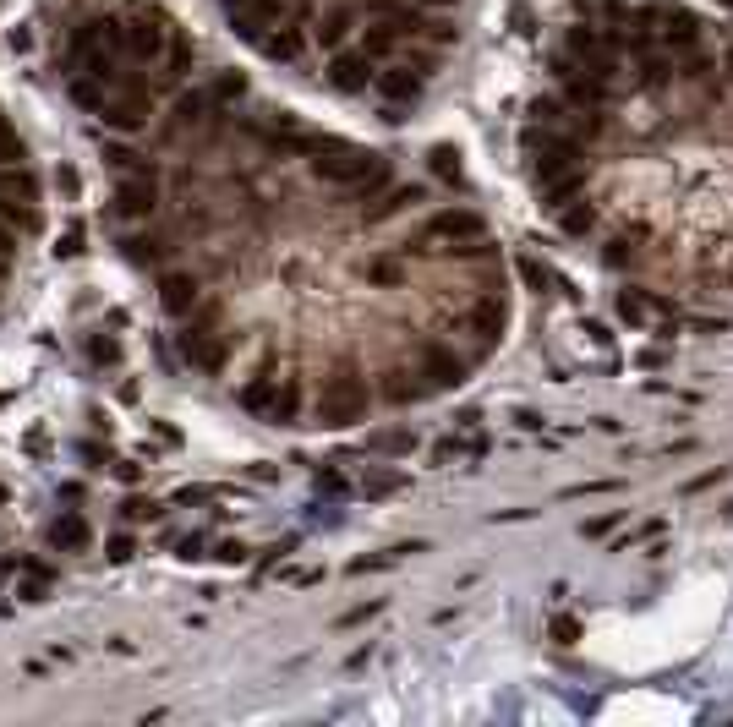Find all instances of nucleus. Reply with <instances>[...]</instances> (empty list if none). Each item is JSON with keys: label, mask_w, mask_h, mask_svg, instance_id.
Here are the masks:
<instances>
[{"label": "nucleus", "mask_w": 733, "mask_h": 727, "mask_svg": "<svg viewBox=\"0 0 733 727\" xmlns=\"http://www.w3.org/2000/svg\"><path fill=\"white\" fill-rule=\"evenodd\" d=\"M575 334L586 339L597 356H613V350H619V334H613L608 318H591V312H580V318H575Z\"/></svg>", "instance_id": "12"}, {"label": "nucleus", "mask_w": 733, "mask_h": 727, "mask_svg": "<svg viewBox=\"0 0 733 727\" xmlns=\"http://www.w3.org/2000/svg\"><path fill=\"white\" fill-rule=\"evenodd\" d=\"M427 553V542H394V547H378V553H362L351 558V574H378V569H400L405 558Z\"/></svg>", "instance_id": "9"}, {"label": "nucleus", "mask_w": 733, "mask_h": 727, "mask_svg": "<svg viewBox=\"0 0 733 727\" xmlns=\"http://www.w3.org/2000/svg\"><path fill=\"white\" fill-rule=\"evenodd\" d=\"M11 498H17V492H11V482H0V509H11Z\"/></svg>", "instance_id": "38"}, {"label": "nucleus", "mask_w": 733, "mask_h": 727, "mask_svg": "<svg viewBox=\"0 0 733 727\" xmlns=\"http://www.w3.org/2000/svg\"><path fill=\"white\" fill-rule=\"evenodd\" d=\"M148 471H154V465H148L143 454H121V460H110V476H115L121 487H143Z\"/></svg>", "instance_id": "20"}, {"label": "nucleus", "mask_w": 733, "mask_h": 727, "mask_svg": "<svg viewBox=\"0 0 733 727\" xmlns=\"http://www.w3.org/2000/svg\"><path fill=\"white\" fill-rule=\"evenodd\" d=\"M548 410H537V405H509L504 410V427H515V432H531V438H542L548 432Z\"/></svg>", "instance_id": "17"}, {"label": "nucleus", "mask_w": 733, "mask_h": 727, "mask_svg": "<svg viewBox=\"0 0 733 727\" xmlns=\"http://www.w3.org/2000/svg\"><path fill=\"white\" fill-rule=\"evenodd\" d=\"M148 438H154L159 443V449H181V427H176V421H170V416H148Z\"/></svg>", "instance_id": "25"}, {"label": "nucleus", "mask_w": 733, "mask_h": 727, "mask_svg": "<svg viewBox=\"0 0 733 727\" xmlns=\"http://www.w3.org/2000/svg\"><path fill=\"white\" fill-rule=\"evenodd\" d=\"M411 487V471H405V460H367V471L356 476V492H362L367 503H383L394 498V492Z\"/></svg>", "instance_id": "5"}, {"label": "nucleus", "mask_w": 733, "mask_h": 727, "mask_svg": "<svg viewBox=\"0 0 733 727\" xmlns=\"http://www.w3.org/2000/svg\"><path fill=\"white\" fill-rule=\"evenodd\" d=\"M520 279H526V290H537L542 301H564V307H580V285L569 274H558L548 257L537 252V246H520Z\"/></svg>", "instance_id": "1"}, {"label": "nucleus", "mask_w": 733, "mask_h": 727, "mask_svg": "<svg viewBox=\"0 0 733 727\" xmlns=\"http://www.w3.org/2000/svg\"><path fill=\"white\" fill-rule=\"evenodd\" d=\"M504 28H509V39H537V33H542V17H537V6H531V0H509V11H504Z\"/></svg>", "instance_id": "14"}, {"label": "nucleus", "mask_w": 733, "mask_h": 727, "mask_svg": "<svg viewBox=\"0 0 733 727\" xmlns=\"http://www.w3.org/2000/svg\"><path fill=\"white\" fill-rule=\"evenodd\" d=\"M728 482V465H717V471H701L695 482H684V498H695V492H712V487H723Z\"/></svg>", "instance_id": "29"}, {"label": "nucleus", "mask_w": 733, "mask_h": 727, "mask_svg": "<svg viewBox=\"0 0 733 727\" xmlns=\"http://www.w3.org/2000/svg\"><path fill=\"white\" fill-rule=\"evenodd\" d=\"M591 427H597V432H608V438H613V432H624V427H619V416H597Z\"/></svg>", "instance_id": "37"}, {"label": "nucleus", "mask_w": 733, "mask_h": 727, "mask_svg": "<svg viewBox=\"0 0 733 727\" xmlns=\"http://www.w3.org/2000/svg\"><path fill=\"white\" fill-rule=\"evenodd\" d=\"M77 454H83V460L93 465V471H110V460H115V454H110V443H93V438H83V443H77Z\"/></svg>", "instance_id": "28"}, {"label": "nucleus", "mask_w": 733, "mask_h": 727, "mask_svg": "<svg viewBox=\"0 0 733 727\" xmlns=\"http://www.w3.org/2000/svg\"><path fill=\"white\" fill-rule=\"evenodd\" d=\"M422 449V432L405 421V427H383V432H367V460H411Z\"/></svg>", "instance_id": "7"}, {"label": "nucleus", "mask_w": 733, "mask_h": 727, "mask_svg": "<svg viewBox=\"0 0 733 727\" xmlns=\"http://www.w3.org/2000/svg\"><path fill=\"white\" fill-rule=\"evenodd\" d=\"M482 460H487V432H476V438L444 432V438L427 449V465H433V471H476Z\"/></svg>", "instance_id": "3"}, {"label": "nucleus", "mask_w": 733, "mask_h": 727, "mask_svg": "<svg viewBox=\"0 0 733 727\" xmlns=\"http://www.w3.org/2000/svg\"><path fill=\"white\" fill-rule=\"evenodd\" d=\"M115 520H121V525H165L170 520V498H154V492L126 487V498L115 503Z\"/></svg>", "instance_id": "8"}, {"label": "nucleus", "mask_w": 733, "mask_h": 727, "mask_svg": "<svg viewBox=\"0 0 733 727\" xmlns=\"http://www.w3.org/2000/svg\"><path fill=\"white\" fill-rule=\"evenodd\" d=\"M55 503L77 509V503H88V487H83V482H61V487H55Z\"/></svg>", "instance_id": "32"}, {"label": "nucleus", "mask_w": 733, "mask_h": 727, "mask_svg": "<svg viewBox=\"0 0 733 727\" xmlns=\"http://www.w3.org/2000/svg\"><path fill=\"white\" fill-rule=\"evenodd\" d=\"M6 50H11V55H33V28H28V22L6 28Z\"/></svg>", "instance_id": "30"}, {"label": "nucleus", "mask_w": 733, "mask_h": 727, "mask_svg": "<svg viewBox=\"0 0 733 727\" xmlns=\"http://www.w3.org/2000/svg\"><path fill=\"white\" fill-rule=\"evenodd\" d=\"M214 487H208V482H197V487H176V492H170V509H214Z\"/></svg>", "instance_id": "23"}, {"label": "nucleus", "mask_w": 733, "mask_h": 727, "mask_svg": "<svg viewBox=\"0 0 733 727\" xmlns=\"http://www.w3.org/2000/svg\"><path fill=\"white\" fill-rule=\"evenodd\" d=\"M630 367L646 372V378H657V372L673 367V345H668V339H651V345H641V350L630 356Z\"/></svg>", "instance_id": "16"}, {"label": "nucleus", "mask_w": 733, "mask_h": 727, "mask_svg": "<svg viewBox=\"0 0 733 727\" xmlns=\"http://www.w3.org/2000/svg\"><path fill=\"white\" fill-rule=\"evenodd\" d=\"M115 400H121V405H137V400H143V383H137V378H121V383H115Z\"/></svg>", "instance_id": "35"}, {"label": "nucleus", "mask_w": 733, "mask_h": 727, "mask_svg": "<svg viewBox=\"0 0 733 727\" xmlns=\"http://www.w3.org/2000/svg\"><path fill=\"white\" fill-rule=\"evenodd\" d=\"M22 454H28V460H44V454H50V427H44V421H33V427L22 432Z\"/></svg>", "instance_id": "27"}, {"label": "nucleus", "mask_w": 733, "mask_h": 727, "mask_svg": "<svg viewBox=\"0 0 733 727\" xmlns=\"http://www.w3.org/2000/svg\"><path fill=\"white\" fill-rule=\"evenodd\" d=\"M608 492H619V482H586V487H569L564 498H608Z\"/></svg>", "instance_id": "33"}, {"label": "nucleus", "mask_w": 733, "mask_h": 727, "mask_svg": "<svg viewBox=\"0 0 733 727\" xmlns=\"http://www.w3.org/2000/svg\"><path fill=\"white\" fill-rule=\"evenodd\" d=\"M312 487H318V492H329V498H345V492H351V476H345L334 460H323L318 471H312Z\"/></svg>", "instance_id": "22"}, {"label": "nucleus", "mask_w": 733, "mask_h": 727, "mask_svg": "<svg viewBox=\"0 0 733 727\" xmlns=\"http://www.w3.org/2000/svg\"><path fill=\"white\" fill-rule=\"evenodd\" d=\"M717 6H723V11H728V17H733V0H717Z\"/></svg>", "instance_id": "40"}, {"label": "nucleus", "mask_w": 733, "mask_h": 727, "mask_svg": "<svg viewBox=\"0 0 733 727\" xmlns=\"http://www.w3.org/2000/svg\"><path fill=\"white\" fill-rule=\"evenodd\" d=\"M6 405H11V394H6V389H0V410H6Z\"/></svg>", "instance_id": "39"}, {"label": "nucleus", "mask_w": 733, "mask_h": 727, "mask_svg": "<svg viewBox=\"0 0 733 727\" xmlns=\"http://www.w3.org/2000/svg\"><path fill=\"white\" fill-rule=\"evenodd\" d=\"M624 525V509H608V514H591V520H580V536L586 542H613Z\"/></svg>", "instance_id": "19"}, {"label": "nucleus", "mask_w": 733, "mask_h": 727, "mask_svg": "<svg viewBox=\"0 0 733 727\" xmlns=\"http://www.w3.org/2000/svg\"><path fill=\"white\" fill-rule=\"evenodd\" d=\"M241 476H247V482H279L285 471H279V460H252Z\"/></svg>", "instance_id": "31"}, {"label": "nucleus", "mask_w": 733, "mask_h": 727, "mask_svg": "<svg viewBox=\"0 0 733 727\" xmlns=\"http://www.w3.org/2000/svg\"><path fill=\"white\" fill-rule=\"evenodd\" d=\"M580 635H586V624H580L575 613H564V607H558V613L548 618V640H553V646H575Z\"/></svg>", "instance_id": "21"}, {"label": "nucleus", "mask_w": 733, "mask_h": 727, "mask_svg": "<svg viewBox=\"0 0 733 727\" xmlns=\"http://www.w3.org/2000/svg\"><path fill=\"white\" fill-rule=\"evenodd\" d=\"M50 181H55V197H61L66 208H77V203H83V175H77V164H72V159H61V164H55V175H50Z\"/></svg>", "instance_id": "18"}, {"label": "nucleus", "mask_w": 733, "mask_h": 727, "mask_svg": "<svg viewBox=\"0 0 733 727\" xmlns=\"http://www.w3.org/2000/svg\"><path fill=\"white\" fill-rule=\"evenodd\" d=\"M132 558H137V536H132V525H126V531H115L110 542H104V564L121 569V564H132Z\"/></svg>", "instance_id": "24"}, {"label": "nucleus", "mask_w": 733, "mask_h": 727, "mask_svg": "<svg viewBox=\"0 0 733 727\" xmlns=\"http://www.w3.org/2000/svg\"><path fill=\"white\" fill-rule=\"evenodd\" d=\"M44 547H50V553H61V558L88 553V547H93V525H88V514H83V509H61L50 525H44Z\"/></svg>", "instance_id": "4"}, {"label": "nucleus", "mask_w": 733, "mask_h": 727, "mask_svg": "<svg viewBox=\"0 0 733 727\" xmlns=\"http://www.w3.org/2000/svg\"><path fill=\"white\" fill-rule=\"evenodd\" d=\"M83 361H88L93 372H121V367H126V345H121V328H110V323L88 328V334H83Z\"/></svg>", "instance_id": "6"}, {"label": "nucleus", "mask_w": 733, "mask_h": 727, "mask_svg": "<svg viewBox=\"0 0 733 727\" xmlns=\"http://www.w3.org/2000/svg\"><path fill=\"white\" fill-rule=\"evenodd\" d=\"M252 553H258V547H247L241 536H219V542H208V558H214L219 569H252Z\"/></svg>", "instance_id": "13"}, {"label": "nucleus", "mask_w": 733, "mask_h": 727, "mask_svg": "<svg viewBox=\"0 0 733 727\" xmlns=\"http://www.w3.org/2000/svg\"><path fill=\"white\" fill-rule=\"evenodd\" d=\"M165 553L176 558V564H203V558H208V536L203 531H176V536H165Z\"/></svg>", "instance_id": "15"}, {"label": "nucleus", "mask_w": 733, "mask_h": 727, "mask_svg": "<svg viewBox=\"0 0 733 727\" xmlns=\"http://www.w3.org/2000/svg\"><path fill=\"white\" fill-rule=\"evenodd\" d=\"M449 432H465V438L487 432V410H482V405H460V410H455V427H449Z\"/></svg>", "instance_id": "26"}, {"label": "nucleus", "mask_w": 733, "mask_h": 727, "mask_svg": "<svg viewBox=\"0 0 733 727\" xmlns=\"http://www.w3.org/2000/svg\"><path fill=\"white\" fill-rule=\"evenodd\" d=\"M296 547H301V536L290 531V536H274L269 547H258V553H252V569H258V580H269V574H279L290 564V558H296Z\"/></svg>", "instance_id": "11"}, {"label": "nucleus", "mask_w": 733, "mask_h": 727, "mask_svg": "<svg viewBox=\"0 0 733 727\" xmlns=\"http://www.w3.org/2000/svg\"><path fill=\"white\" fill-rule=\"evenodd\" d=\"M50 252H55V263H77V257L88 252V225H83V214H77V208L61 219V230H55V246H50Z\"/></svg>", "instance_id": "10"}, {"label": "nucleus", "mask_w": 733, "mask_h": 727, "mask_svg": "<svg viewBox=\"0 0 733 727\" xmlns=\"http://www.w3.org/2000/svg\"><path fill=\"white\" fill-rule=\"evenodd\" d=\"M526 520H537V509H498L493 514V525H526Z\"/></svg>", "instance_id": "36"}, {"label": "nucleus", "mask_w": 733, "mask_h": 727, "mask_svg": "<svg viewBox=\"0 0 733 727\" xmlns=\"http://www.w3.org/2000/svg\"><path fill=\"white\" fill-rule=\"evenodd\" d=\"M383 613V602H367V607H351V613L340 618V629H356V624H367V618H378Z\"/></svg>", "instance_id": "34"}, {"label": "nucleus", "mask_w": 733, "mask_h": 727, "mask_svg": "<svg viewBox=\"0 0 733 727\" xmlns=\"http://www.w3.org/2000/svg\"><path fill=\"white\" fill-rule=\"evenodd\" d=\"M668 307V296L651 285H624L613 290V318H619L630 334H651V323H657V312Z\"/></svg>", "instance_id": "2"}]
</instances>
